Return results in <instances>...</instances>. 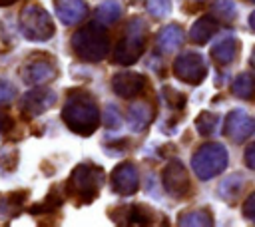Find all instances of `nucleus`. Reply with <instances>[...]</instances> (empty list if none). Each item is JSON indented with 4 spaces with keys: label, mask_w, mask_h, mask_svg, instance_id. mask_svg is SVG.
I'll list each match as a JSON object with an SVG mask.
<instances>
[{
    "label": "nucleus",
    "mask_w": 255,
    "mask_h": 227,
    "mask_svg": "<svg viewBox=\"0 0 255 227\" xmlns=\"http://www.w3.org/2000/svg\"><path fill=\"white\" fill-rule=\"evenodd\" d=\"M163 100L171 106V108H183L185 106V96L183 94H179V92H175L173 88H163Z\"/></svg>",
    "instance_id": "5701e85b"
},
{
    "label": "nucleus",
    "mask_w": 255,
    "mask_h": 227,
    "mask_svg": "<svg viewBox=\"0 0 255 227\" xmlns=\"http://www.w3.org/2000/svg\"><path fill=\"white\" fill-rule=\"evenodd\" d=\"M122 12H124V8H122V4L118 0H106V2H102L98 6L96 18H98L100 24L112 26V24H116L122 18Z\"/></svg>",
    "instance_id": "f3484780"
},
{
    "label": "nucleus",
    "mask_w": 255,
    "mask_h": 227,
    "mask_svg": "<svg viewBox=\"0 0 255 227\" xmlns=\"http://www.w3.org/2000/svg\"><path fill=\"white\" fill-rule=\"evenodd\" d=\"M112 189L118 193V195H133L137 189H139V171H137V165L133 161H122L120 165L114 167L112 171Z\"/></svg>",
    "instance_id": "1a4fd4ad"
},
{
    "label": "nucleus",
    "mask_w": 255,
    "mask_h": 227,
    "mask_svg": "<svg viewBox=\"0 0 255 227\" xmlns=\"http://www.w3.org/2000/svg\"><path fill=\"white\" fill-rule=\"evenodd\" d=\"M243 159H245V165H247L249 169H255V141L247 145V149H245V155H243Z\"/></svg>",
    "instance_id": "a878e982"
},
{
    "label": "nucleus",
    "mask_w": 255,
    "mask_h": 227,
    "mask_svg": "<svg viewBox=\"0 0 255 227\" xmlns=\"http://www.w3.org/2000/svg\"><path fill=\"white\" fill-rule=\"evenodd\" d=\"M183 44V30L179 24H167L159 30L155 38V46L163 54H173Z\"/></svg>",
    "instance_id": "ddd939ff"
},
{
    "label": "nucleus",
    "mask_w": 255,
    "mask_h": 227,
    "mask_svg": "<svg viewBox=\"0 0 255 227\" xmlns=\"http://www.w3.org/2000/svg\"><path fill=\"white\" fill-rule=\"evenodd\" d=\"M241 211H243V217H245L247 221L255 223V191L245 199V203H243Z\"/></svg>",
    "instance_id": "393cba45"
},
{
    "label": "nucleus",
    "mask_w": 255,
    "mask_h": 227,
    "mask_svg": "<svg viewBox=\"0 0 255 227\" xmlns=\"http://www.w3.org/2000/svg\"><path fill=\"white\" fill-rule=\"evenodd\" d=\"M145 8L153 18L159 20V18H165L171 14V0H147Z\"/></svg>",
    "instance_id": "4be33fe9"
},
{
    "label": "nucleus",
    "mask_w": 255,
    "mask_h": 227,
    "mask_svg": "<svg viewBox=\"0 0 255 227\" xmlns=\"http://www.w3.org/2000/svg\"><path fill=\"white\" fill-rule=\"evenodd\" d=\"M145 84H147V80L139 72H120L112 78V90L124 100L137 98L143 92Z\"/></svg>",
    "instance_id": "9d476101"
},
{
    "label": "nucleus",
    "mask_w": 255,
    "mask_h": 227,
    "mask_svg": "<svg viewBox=\"0 0 255 227\" xmlns=\"http://www.w3.org/2000/svg\"><path fill=\"white\" fill-rule=\"evenodd\" d=\"M173 74L183 84L199 86L207 78V60L199 52H183L173 62Z\"/></svg>",
    "instance_id": "39448f33"
},
{
    "label": "nucleus",
    "mask_w": 255,
    "mask_h": 227,
    "mask_svg": "<svg viewBox=\"0 0 255 227\" xmlns=\"http://www.w3.org/2000/svg\"><path fill=\"white\" fill-rule=\"evenodd\" d=\"M255 133V119L245 110H231L223 119V135L239 143Z\"/></svg>",
    "instance_id": "6e6552de"
},
{
    "label": "nucleus",
    "mask_w": 255,
    "mask_h": 227,
    "mask_svg": "<svg viewBox=\"0 0 255 227\" xmlns=\"http://www.w3.org/2000/svg\"><path fill=\"white\" fill-rule=\"evenodd\" d=\"M249 28H251V30L255 32V10H253V12L249 14Z\"/></svg>",
    "instance_id": "bb28decb"
},
{
    "label": "nucleus",
    "mask_w": 255,
    "mask_h": 227,
    "mask_svg": "<svg viewBox=\"0 0 255 227\" xmlns=\"http://www.w3.org/2000/svg\"><path fill=\"white\" fill-rule=\"evenodd\" d=\"M217 32V22H215V18L213 16H201V18H197L193 24H191V28H189V38H191V42L193 44H207L211 38H213V34Z\"/></svg>",
    "instance_id": "4468645a"
},
{
    "label": "nucleus",
    "mask_w": 255,
    "mask_h": 227,
    "mask_svg": "<svg viewBox=\"0 0 255 227\" xmlns=\"http://www.w3.org/2000/svg\"><path fill=\"white\" fill-rule=\"evenodd\" d=\"M237 52H239V40H237L235 36H231V34L219 38V40L213 42L211 48H209L211 58H213L219 66H229V64H233V60L237 58Z\"/></svg>",
    "instance_id": "9b49d317"
},
{
    "label": "nucleus",
    "mask_w": 255,
    "mask_h": 227,
    "mask_svg": "<svg viewBox=\"0 0 255 227\" xmlns=\"http://www.w3.org/2000/svg\"><path fill=\"white\" fill-rule=\"evenodd\" d=\"M161 185L165 189V193L173 199H183L189 195L191 191V183H189V173L185 169V165L179 159H171L163 171H161Z\"/></svg>",
    "instance_id": "423d86ee"
},
{
    "label": "nucleus",
    "mask_w": 255,
    "mask_h": 227,
    "mask_svg": "<svg viewBox=\"0 0 255 227\" xmlns=\"http://www.w3.org/2000/svg\"><path fill=\"white\" fill-rule=\"evenodd\" d=\"M229 163V153H227V147L219 141H207L203 143L191 157V169L193 173L201 179V181H207V179H213L217 177L219 173L225 171Z\"/></svg>",
    "instance_id": "20e7f679"
},
{
    "label": "nucleus",
    "mask_w": 255,
    "mask_h": 227,
    "mask_svg": "<svg viewBox=\"0 0 255 227\" xmlns=\"http://www.w3.org/2000/svg\"><path fill=\"white\" fill-rule=\"evenodd\" d=\"M102 179H104V173L100 167H94L90 163H82L74 169V173L70 177V185L84 201H90L98 195Z\"/></svg>",
    "instance_id": "0eeeda50"
},
{
    "label": "nucleus",
    "mask_w": 255,
    "mask_h": 227,
    "mask_svg": "<svg viewBox=\"0 0 255 227\" xmlns=\"http://www.w3.org/2000/svg\"><path fill=\"white\" fill-rule=\"evenodd\" d=\"M145 40H147V24L141 16H131L128 20V26L116 44L114 50V62L122 66H131L135 64L143 50H145Z\"/></svg>",
    "instance_id": "f03ea898"
},
{
    "label": "nucleus",
    "mask_w": 255,
    "mask_h": 227,
    "mask_svg": "<svg viewBox=\"0 0 255 227\" xmlns=\"http://www.w3.org/2000/svg\"><path fill=\"white\" fill-rule=\"evenodd\" d=\"M88 12V6L84 0H58V14L66 24L80 22Z\"/></svg>",
    "instance_id": "2eb2a0df"
},
{
    "label": "nucleus",
    "mask_w": 255,
    "mask_h": 227,
    "mask_svg": "<svg viewBox=\"0 0 255 227\" xmlns=\"http://www.w3.org/2000/svg\"><path fill=\"white\" fill-rule=\"evenodd\" d=\"M219 115L217 114H213V112H201L197 117H195V129L203 135V137H211L213 133H215V129H217V125H219Z\"/></svg>",
    "instance_id": "6ab92c4d"
},
{
    "label": "nucleus",
    "mask_w": 255,
    "mask_h": 227,
    "mask_svg": "<svg viewBox=\"0 0 255 227\" xmlns=\"http://www.w3.org/2000/svg\"><path fill=\"white\" fill-rule=\"evenodd\" d=\"M64 119L76 133L90 135L100 123V110L96 100L86 92L72 94L64 108Z\"/></svg>",
    "instance_id": "f257e3e1"
},
{
    "label": "nucleus",
    "mask_w": 255,
    "mask_h": 227,
    "mask_svg": "<svg viewBox=\"0 0 255 227\" xmlns=\"http://www.w3.org/2000/svg\"><path fill=\"white\" fill-rule=\"evenodd\" d=\"M104 121H106V125H108V127H112V129L122 127V115H120V112H118V108H116L114 104H110V106L106 108Z\"/></svg>",
    "instance_id": "b1692460"
},
{
    "label": "nucleus",
    "mask_w": 255,
    "mask_h": 227,
    "mask_svg": "<svg viewBox=\"0 0 255 227\" xmlns=\"http://www.w3.org/2000/svg\"><path fill=\"white\" fill-rule=\"evenodd\" d=\"M251 64L255 66V48H253V52H251Z\"/></svg>",
    "instance_id": "cd10ccee"
},
{
    "label": "nucleus",
    "mask_w": 255,
    "mask_h": 227,
    "mask_svg": "<svg viewBox=\"0 0 255 227\" xmlns=\"http://www.w3.org/2000/svg\"><path fill=\"white\" fill-rule=\"evenodd\" d=\"M231 94L239 100H251L255 96V74L241 72L231 82Z\"/></svg>",
    "instance_id": "dca6fc26"
},
{
    "label": "nucleus",
    "mask_w": 255,
    "mask_h": 227,
    "mask_svg": "<svg viewBox=\"0 0 255 227\" xmlns=\"http://www.w3.org/2000/svg\"><path fill=\"white\" fill-rule=\"evenodd\" d=\"M249 2H255V0H249Z\"/></svg>",
    "instance_id": "c85d7f7f"
},
{
    "label": "nucleus",
    "mask_w": 255,
    "mask_h": 227,
    "mask_svg": "<svg viewBox=\"0 0 255 227\" xmlns=\"http://www.w3.org/2000/svg\"><path fill=\"white\" fill-rule=\"evenodd\" d=\"M179 225H183V227H189V225H201V227H205V225H213V219H211V213L207 211V209H189V211H183L181 215H179V221H177Z\"/></svg>",
    "instance_id": "a211bd4d"
},
{
    "label": "nucleus",
    "mask_w": 255,
    "mask_h": 227,
    "mask_svg": "<svg viewBox=\"0 0 255 227\" xmlns=\"http://www.w3.org/2000/svg\"><path fill=\"white\" fill-rule=\"evenodd\" d=\"M126 119H128V127L133 133H141L143 129H147V125L153 119V108L147 102H137V104L129 106Z\"/></svg>",
    "instance_id": "f8f14e48"
},
{
    "label": "nucleus",
    "mask_w": 255,
    "mask_h": 227,
    "mask_svg": "<svg viewBox=\"0 0 255 227\" xmlns=\"http://www.w3.org/2000/svg\"><path fill=\"white\" fill-rule=\"evenodd\" d=\"M241 187H243V177H241V175H231V177H227V179L219 185L217 193H219L223 199H227L229 203H233V201L237 199Z\"/></svg>",
    "instance_id": "aec40b11"
},
{
    "label": "nucleus",
    "mask_w": 255,
    "mask_h": 227,
    "mask_svg": "<svg viewBox=\"0 0 255 227\" xmlns=\"http://www.w3.org/2000/svg\"><path fill=\"white\" fill-rule=\"evenodd\" d=\"M211 14L223 22H233L237 16V6L233 0H215L211 4Z\"/></svg>",
    "instance_id": "412c9836"
},
{
    "label": "nucleus",
    "mask_w": 255,
    "mask_h": 227,
    "mask_svg": "<svg viewBox=\"0 0 255 227\" xmlns=\"http://www.w3.org/2000/svg\"><path fill=\"white\" fill-rule=\"evenodd\" d=\"M72 46H74V52L82 60H86V62H100V60L106 58V54L110 50V38H108L106 28L100 22L98 24L92 22L86 28H82L80 32L74 34Z\"/></svg>",
    "instance_id": "7ed1b4c3"
}]
</instances>
